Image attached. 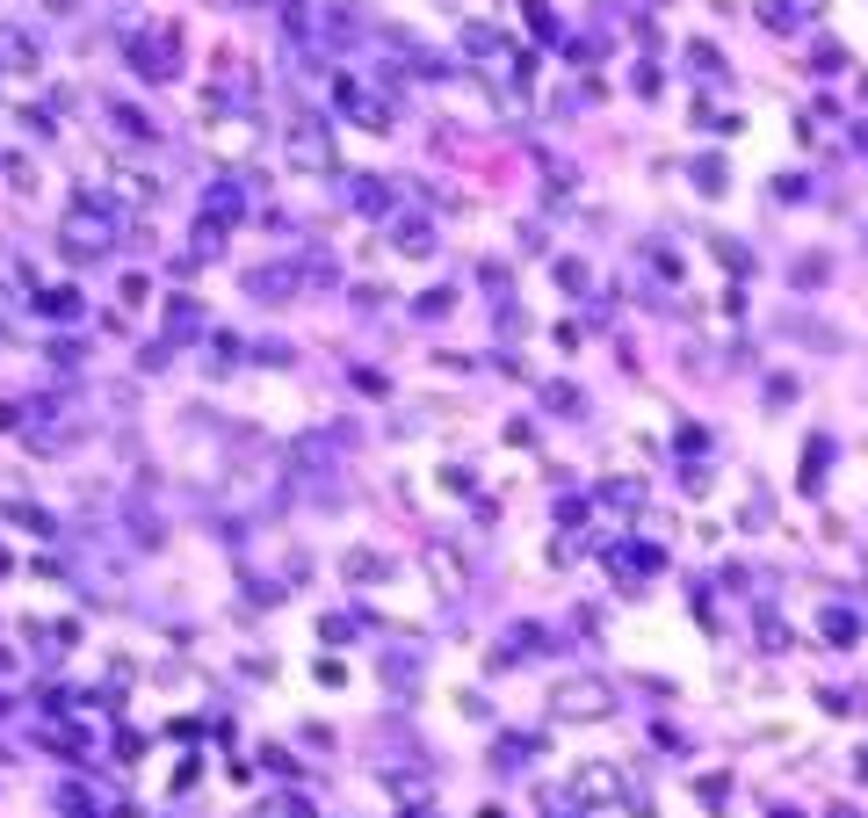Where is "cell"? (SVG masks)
<instances>
[{"instance_id":"cell-1","label":"cell","mask_w":868,"mask_h":818,"mask_svg":"<svg viewBox=\"0 0 868 818\" xmlns=\"http://www.w3.org/2000/svg\"><path fill=\"white\" fill-rule=\"evenodd\" d=\"M594 710H601V688H586V681L565 688V717H594Z\"/></svg>"}]
</instances>
